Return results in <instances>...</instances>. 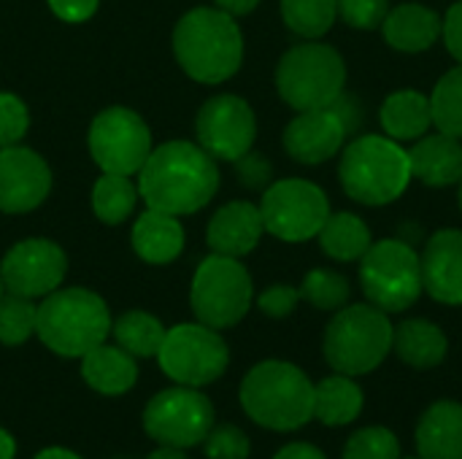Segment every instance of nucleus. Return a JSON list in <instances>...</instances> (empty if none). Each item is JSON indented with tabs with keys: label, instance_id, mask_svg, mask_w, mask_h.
Returning a JSON list of instances; mask_svg holds the SVG:
<instances>
[{
	"label": "nucleus",
	"instance_id": "f257e3e1",
	"mask_svg": "<svg viewBox=\"0 0 462 459\" xmlns=\"http://www.w3.org/2000/svg\"><path fill=\"white\" fill-rule=\"evenodd\" d=\"M219 189L217 160L189 141H168L146 157L138 170V192L149 208L173 216L195 214Z\"/></svg>",
	"mask_w": 462,
	"mask_h": 459
},
{
	"label": "nucleus",
	"instance_id": "f03ea898",
	"mask_svg": "<svg viewBox=\"0 0 462 459\" xmlns=\"http://www.w3.org/2000/svg\"><path fill=\"white\" fill-rule=\"evenodd\" d=\"M173 54L184 73L200 84L233 78L244 62V35L222 8H192L173 30Z\"/></svg>",
	"mask_w": 462,
	"mask_h": 459
},
{
	"label": "nucleus",
	"instance_id": "7ed1b4c3",
	"mask_svg": "<svg viewBox=\"0 0 462 459\" xmlns=\"http://www.w3.org/2000/svg\"><path fill=\"white\" fill-rule=\"evenodd\" d=\"M241 409L265 430L292 433L314 419V384L298 365L265 360L244 376Z\"/></svg>",
	"mask_w": 462,
	"mask_h": 459
},
{
	"label": "nucleus",
	"instance_id": "20e7f679",
	"mask_svg": "<svg viewBox=\"0 0 462 459\" xmlns=\"http://www.w3.org/2000/svg\"><path fill=\"white\" fill-rule=\"evenodd\" d=\"M338 179L355 203L390 206L411 184L409 151L387 135H360L344 146Z\"/></svg>",
	"mask_w": 462,
	"mask_h": 459
},
{
	"label": "nucleus",
	"instance_id": "39448f33",
	"mask_svg": "<svg viewBox=\"0 0 462 459\" xmlns=\"http://www.w3.org/2000/svg\"><path fill=\"white\" fill-rule=\"evenodd\" d=\"M111 314L100 295L70 287L54 289L38 306L35 335L60 357H84L111 333Z\"/></svg>",
	"mask_w": 462,
	"mask_h": 459
},
{
	"label": "nucleus",
	"instance_id": "423d86ee",
	"mask_svg": "<svg viewBox=\"0 0 462 459\" xmlns=\"http://www.w3.org/2000/svg\"><path fill=\"white\" fill-rule=\"evenodd\" d=\"M393 333L395 327L382 308L371 303H346L330 319L322 352L336 373L365 376L376 371L393 352Z\"/></svg>",
	"mask_w": 462,
	"mask_h": 459
},
{
	"label": "nucleus",
	"instance_id": "0eeeda50",
	"mask_svg": "<svg viewBox=\"0 0 462 459\" xmlns=\"http://www.w3.org/2000/svg\"><path fill=\"white\" fill-rule=\"evenodd\" d=\"M346 87L344 57L322 41H303L287 49L276 65V92L295 111L333 106Z\"/></svg>",
	"mask_w": 462,
	"mask_h": 459
},
{
	"label": "nucleus",
	"instance_id": "6e6552de",
	"mask_svg": "<svg viewBox=\"0 0 462 459\" xmlns=\"http://www.w3.org/2000/svg\"><path fill=\"white\" fill-rule=\"evenodd\" d=\"M360 289L365 300L384 314L409 311L422 295L420 252L403 238L371 243L360 260Z\"/></svg>",
	"mask_w": 462,
	"mask_h": 459
},
{
	"label": "nucleus",
	"instance_id": "1a4fd4ad",
	"mask_svg": "<svg viewBox=\"0 0 462 459\" xmlns=\"http://www.w3.org/2000/svg\"><path fill=\"white\" fill-rule=\"evenodd\" d=\"M252 300V276L236 257L211 254L198 265L189 289V306L198 322L214 330L236 327L249 314Z\"/></svg>",
	"mask_w": 462,
	"mask_h": 459
},
{
	"label": "nucleus",
	"instance_id": "9d476101",
	"mask_svg": "<svg viewBox=\"0 0 462 459\" xmlns=\"http://www.w3.org/2000/svg\"><path fill=\"white\" fill-rule=\"evenodd\" d=\"M157 360L168 379L200 390L214 384L227 371L230 349L219 330L203 322H187L165 333Z\"/></svg>",
	"mask_w": 462,
	"mask_h": 459
},
{
	"label": "nucleus",
	"instance_id": "9b49d317",
	"mask_svg": "<svg viewBox=\"0 0 462 459\" xmlns=\"http://www.w3.org/2000/svg\"><path fill=\"white\" fill-rule=\"evenodd\" d=\"M265 233L284 243H306L319 235L328 222L330 200L314 181L306 179H282L273 181L260 203Z\"/></svg>",
	"mask_w": 462,
	"mask_h": 459
},
{
	"label": "nucleus",
	"instance_id": "f8f14e48",
	"mask_svg": "<svg viewBox=\"0 0 462 459\" xmlns=\"http://www.w3.org/2000/svg\"><path fill=\"white\" fill-rule=\"evenodd\" d=\"M214 427V406L195 387H171L157 392L143 409V430L160 446L189 449L206 441Z\"/></svg>",
	"mask_w": 462,
	"mask_h": 459
},
{
	"label": "nucleus",
	"instance_id": "ddd939ff",
	"mask_svg": "<svg viewBox=\"0 0 462 459\" xmlns=\"http://www.w3.org/2000/svg\"><path fill=\"white\" fill-rule=\"evenodd\" d=\"M89 154L103 173L133 176L152 154V133L135 111L103 108L89 127Z\"/></svg>",
	"mask_w": 462,
	"mask_h": 459
},
{
	"label": "nucleus",
	"instance_id": "4468645a",
	"mask_svg": "<svg viewBox=\"0 0 462 459\" xmlns=\"http://www.w3.org/2000/svg\"><path fill=\"white\" fill-rule=\"evenodd\" d=\"M198 143L214 157L236 162L252 151L257 138V116L238 95H214L203 103L195 119Z\"/></svg>",
	"mask_w": 462,
	"mask_h": 459
},
{
	"label": "nucleus",
	"instance_id": "2eb2a0df",
	"mask_svg": "<svg viewBox=\"0 0 462 459\" xmlns=\"http://www.w3.org/2000/svg\"><path fill=\"white\" fill-rule=\"evenodd\" d=\"M68 273L65 252L49 238H27L8 249L0 262V279L11 295L19 298H46L60 289Z\"/></svg>",
	"mask_w": 462,
	"mask_h": 459
},
{
	"label": "nucleus",
	"instance_id": "dca6fc26",
	"mask_svg": "<svg viewBox=\"0 0 462 459\" xmlns=\"http://www.w3.org/2000/svg\"><path fill=\"white\" fill-rule=\"evenodd\" d=\"M51 192V170L41 154L27 146L0 149V211L27 214L35 211Z\"/></svg>",
	"mask_w": 462,
	"mask_h": 459
},
{
	"label": "nucleus",
	"instance_id": "f3484780",
	"mask_svg": "<svg viewBox=\"0 0 462 459\" xmlns=\"http://www.w3.org/2000/svg\"><path fill=\"white\" fill-rule=\"evenodd\" d=\"M349 124L336 106L298 111V116L284 127V149L300 165H322L341 154Z\"/></svg>",
	"mask_w": 462,
	"mask_h": 459
},
{
	"label": "nucleus",
	"instance_id": "a211bd4d",
	"mask_svg": "<svg viewBox=\"0 0 462 459\" xmlns=\"http://www.w3.org/2000/svg\"><path fill=\"white\" fill-rule=\"evenodd\" d=\"M420 260L422 289L444 306H462V230L447 227L433 233Z\"/></svg>",
	"mask_w": 462,
	"mask_h": 459
},
{
	"label": "nucleus",
	"instance_id": "6ab92c4d",
	"mask_svg": "<svg viewBox=\"0 0 462 459\" xmlns=\"http://www.w3.org/2000/svg\"><path fill=\"white\" fill-rule=\"evenodd\" d=\"M263 233H265V225H263L260 206L249 200H233L211 216L206 241L214 254L241 260L257 249Z\"/></svg>",
	"mask_w": 462,
	"mask_h": 459
},
{
	"label": "nucleus",
	"instance_id": "aec40b11",
	"mask_svg": "<svg viewBox=\"0 0 462 459\" xmlns=\"http://www.w3.org/2000/svg\"><path fill=\"white\" fill-rule=\"evenodd\" d=\"M444 19L439 11L422 3H401L387 11L382 22L384 41L403 54H420L439 43Z\"/></svg>",
	"mask_w": 462,
	"mask_h": 459
},
{
	"label": "nucleus",
	"instance_id": "412c9836",
	"mask_svg": "<svg viewBox=\"0 0 462 459\" xmlns=\"http://www.w3.org/2000/svg\"><path fill=\"white\" fill-rule=\"evenodd\" d=\"M411 179L428 187H452L462 179V141L447 133L422 135L409 149Z\"/></svg>",
	"mask_w": 462,
	"mask_h": 459
},
{
	"label": "nucleus",
	"instance_id": "4be33fe9",
	"mask_svg": "<svg viewBox=\"0 0 462 459\" xmlns=\"http://www.w3.org/2000/svg\"><path fill=\"white\" fill-rule=\"evenodd\" d=\"M414 438L422 459H462V403L436 400L420 417Z\"/></svg>",
	"mask_w": 462,
	"mask_h": 459
},
{
	"label": "nucleus",
	"instance_id": "5701e85b",
	"mask_svg": "<svg viewBox=\"0 0 462 459\" xmlns=\"http://www.w3.org/2000/svg\"><path fill=\"white\" fill-rule=\"evenodd\" d=\"M81 379L100 395H125L138 381V365L133 354L122 346H108L106 341L81 357Z\"/></svg>",
	"mask_w": 462,
	"mask_h": 459
},
{
	"label": "nucleus",
	"instance_id": "b1692460",
	"mask_svg": "<svg viewBox=\"0 0 462 459\" xmlns=\"http://www.w3.org/2000/svg\"><path fill=\"white\" fill-rule=\"evenodd\" d=\"M379 122L387 138L403 143V141H420L433 127V108L430 95H422L417 89H395L384 97Z\"/></svg>",
	"mask_w": 462,
	"mask_h": 459
},
{
	"label": "nucleus",
	"instance_id": "393cba45",
	"mask_svg": "<svg viewBox=\"0 0 462 459\" xmlns=\"http://www.w3.org/2000/svg\"><path fill=\"white\" fill-rule=\"evenodd\" d=\"M393 352L417 371L439 368L449 354L447 333L430 319H406L393 333Z\"/></svg>",
	"mask_w": 462,
	"mask_h": 459
},
{
	"label": "nucleus",
	"instance_id": "a878e982",
	"mask_svg": "<svg viewBox=\"0 0 462 459\" xmlns=\"http://www.w3.org/2000/svg\"><path fill=\"white\" fill-rule=\"evenodd\" d=\"M133 249L149 265H168L184 249V227L173 214L149 208L133 227Z\"/></svg>",
	"mask_w": 462,
	"mask_h": 459
},
{
	"label": "nucleus",
	"instance_id": "bb28decb",
	"mask_svg": "<svg viewBox=\"0 0 462 459\" xmlns=\"http://www.w3.org/2000/svg\"><path fill=\"white\" fill-rule=\"evenodd\" d=\"M365 395L355 376H328L319 384H314V419H319L328 427H344L352 425L363 414Z\"/></svg>",
	"mask_w": 462,
	"mask_h": 459
},
{
	"label": "nucleus",
	"instance_id": "cd10ccee",
	"mask_svg": "<svg viewBox=\"0 0 462 459\" xmlns=\"http://www.w3.org/2000/svg\"><path fill=\"white\" fill-rule=\"evenodd\" d=\"M317 238L322 252L336 262H360L374 243L371 227L352 211L330 214Z\"/></svg>",
	"mask_w": 462,
	"mask_h": 459
},
{
	"label": "nucleus",
	"instance_id": "c85d7f7f",
	"mask_svg": "<svg viewBox=\"0 0 462 459\" xmlns=\"http://www.w3.org/2000/svg\"><path fill=\"white\" fill-rule=\"evenodd\" d=\"M111 333L116 338V346H122L133 357H157L162 341H165V327L157 317L146 311H127L122 314L114 325Z\"/></svg>",
	"mask_w": 462,
	"mask_h": 459
},
{
	"label": "nucleus",
	"instance_id": "c756f323",
	"mask_svg": "<svg viewBox=\"0 0 462 459\" xmlns=\"http://www.w3.org/2000/svg\"><path fill=\"white\" fill-rule=\"evenodd\" d=\"M138 197H141V192L130 181V176L103 173L95 181V189H92V208H95V214H97L100 222H106V225H122L133 214Z\"/></svg>",
	"mask_w": 462,
	"mask_h": 459
},
{
	"label": "nucleus",
	"instance_id": "7c9ffc66",
	"mask_svg": "<svg viewBox=\"0 0 462 459\" xmlns=\"http://www.w3.org/2000/svg\"><path fill=\"white\" fill-rule=\"evenodd\" d=\"M284 24L303 41H319L338 19L336 0H282Z\"/></svg>",
	"mask_w": 462,
	"mask_h": 459
},
{
	"label": "nucleus",
	"instance_id": "2f4dec72",
	"mask_svg": "<svg viewBox=\"0 0 462 459\" xmlns=\"http://www.w3.org/2000/svg\"><path fill=\"white\" fill-rule=\"evenodd\" d=\"M433 127L462 141V65L447 70L430 95Z\"/></svg>",
	"mask_w": 462,
	"mask_h": 459
},
{
	"label": "nucleus",
	"instance_id": "473e14b6",
	"mask_svg": "<svg viewBox=\"0 0 462 459\" xmlns=\"http://www.w3.org/2000/svg\"><path fill=\"white\" fill-rule=\"evenodd\" d=\"M300 289V300L311 303L319 311H338L352 298V284L346 276L330 271V268H314L306 273Z\"/></svg>",
	"mask_w": 462,
	"mask_h": 459
},
{
	"label": "nucleus",
	"instance_id": "72a5a7b5",
	"mask_svg": "<svg viewBox=\"0 0 462 459\" xmlns=\"http://www.w3.org/2000/svg\"><path fill=\"white\" fill-rule=\"evenodd\" d=\"M38 306L30 298L5 295L0 298V344L22 346L30 335H35Z\"/></svg>",
	"mask_w": 462,
	"mask_h": 459
},
{
	"label": "nucleus",
	"instance_id": "f704fd0d",
	"mask_svg": "<svg viewBox=\"0 0 462 459\" xmlns=\"http://www.w3.org/2000/svg\"><path fill=\"white\" fill-rule=\"evenodd\" d=\"M344 459H401V444L387 427H360L349 436Z\"/></svg>",
	"mask_w": 462,
	"mask_h": 459
},
{
	"label": "nucleus",
	"instance_id": "c9c22d12",
	"mask_svg": "<svg viewBox=\"0 0 462 459\" xmlns=\"http://www.w3.org/2000/svg\"><path fill=\"white\" fill-rule=\"evenodd\" d=\"M208 459H249V436L236 425H214L203 441Z\"/></svg>",
	"mask_w": 462,
	"mask_h": 459
},
{
	"label": "nucleus",
	"instance_id": "e433bc0d",
	"mask_svg": "<svg viewBox=\"0 0 462 459\" xmlns=\"http://www.w3.org/2000/svg\"><path fill=\"white\" fill-rule=\"evenodd\" d=\"M27 127H30L27 106L11 92H0V149L16 146L27 135Z\"/></svg>",
	"mask_w": 462,
	"mask_h": 459
},
{
	"label": "nucleus",
	"instance_id": "4c0bfd02",
	"mask_svg": "<svg viewBox=\"0 0 462 459\" xmlns=\"http://www.w3.org/2000/svg\"><path fill=\"white\" fill-rule=\"evenodd\" d=\"M336 3H338V16L355 30L382 27L390 11V0H336Z\"/></svg>",
	"mask_w": 462,
	"mask_h": 459
},
{
	"label": "nucleus",
	"instance_id": "58836bf2",
	"mask_svg": "<svg viewBox=\"0 0 462 459\" xmlns=\"http://www.w3.org/2000/svg\"><path fill=\"white\" fill-rule=\"evenodd\" d=\"M300 303V289L290 287V284H273L265 292H260L257 298V308L271 317V319H284L290 317Z\"/></svg>",
	"mask_w": 462,
	"mask_h": 459
},
{
	"label": "nucleus",
	"instance_id": "ea45409f",
	"mask_svg": "<svg viewBox=\"0 0 462 459\" xmlns=\"http://www.w3.org/2000/svg\"><path fill=\"white\" fill-rule=\"evenodd\" d=\"M236 168H238V179L244 187L249 189H263L271 184V176H273V168L271 162L257 154V151H246L241 160H236Z\"/></svg>",
	"mask_w": 462,
	"mask_h": 459
},
{
	"label": "nucleus",
	"instance_id": "a19ab883",
	"mask_svg": "<svg viewBox=\"0 0 462 459\" xmlns=\"http://www.w3.org/2000/svg\"><path fill=\"white\" fill-rule=\"evenodd\" d=\"M441 38H444L449 54L462 65V0L449 5V11H447V16H444Z\"/></svg>",
	"mask_w": 462,
	"mask_h": 459
},
{
	"label": "nucleus",
	"instance_id": "79ce46f5",
	"mask_svg": "<svg viewBox=\"0 0 462 459\" xmlns=\"http://www.w3.org/2000/svg\"><path fill=\"white\" fill-rule=\"evenodd\" d=\"M97 3H100V0H49V8H51L62 22L79 24V22H87V19L97 11Z\"/></svg>",
	"mask_w": 462,
	"mask_h": 459
},
{
	"label": "nucleus",
	"instance_id": "37998d69",
	"mask_svg": "<svg viewBox=\"0 0 462 459\" xmlns=\"http://www.w3.org/2000/svg\"><path fill=\"white\" fill-rule=\"evenodd\" d=\"M273 459H328L322 454V449L311 446V444H290L284 449L276 452Z\"/></svg>",
	"mask_w": 462,
	"mask_h": 459
},
{
	"label": "nucleus",
	"instance_id": "c03bdc74",
	"mask_svg": "<svg viewBox=\"0 0 462 459\" xmlns=\"http://www.w3.org/2000/svg\"><path fill=\"white\" fill-rule=\"evenodd\" d=\"M214 3H217V8L227 11L230 16H244V14H252V11L260 5V0H214Z\"/></svg>",
	"mask_w": 462,
	"mask_h": 459
},
{
	"label": "nucleus",
	"instance_id": "a18cd8bd",
	"mask_svg": "<svg viewBox=\"0 0 462 459\" xmlns=\"http://www.w3.org/2000/svg\"><path fill=\"white\" fill-rule=\"evenodd\" d=\"M35 459H81L76 452H68V449H62V446H51V449H43V452H38Z\"/></svg>",
	"mask_w": 462,
	"mask_h": 459
},
{
	"label": "nucleus",
	"instance_id": "49530a36",
	"mask_svg": "<svg viewBox=\"0 0 462 459\" xmlns=\"http://www.w3.org/2000/svg\"><path fill=\"white\" fill-rule=\"evenodd\" d=\"M16 457V444L14 438L0 427V459H14Z\"/></svg>",
	"mask_w": 462,
	"mask_h": 459
},
{
	"label": "nucleus",
	"instance_id": "de8ad7c7",
	"mask_svg": "<svg viewBox=\"0 0 462 459\" xmlns=\"http://www.w3.org/2000/svg\"><path fill=\"white\" fill-rule=\"evenodd\" d=\"M146 459H189L184 454V449H173V446H160L157 452H152Z\"/></svg>",
	"mask_w": 462,
	"mask_h": 459
},
{
	"label": "nucleus",
	"instance_id": "09e8293b",
	"mask_svg": "<svg viewBox=\"0 0 462 459\" xmlns=\"http://www.w3.org/2000/svg\"><path fill=\"white\" fill-rule=\"evenodd\" d=\"M457 187H460V195H457V200H460V211H462V179H460V184H457Z\"/></svg>",
	"mask_w": 462,
	"mask_h": 459
},
{
	"label": "nucleus",
	"instance_id": "8fccbe9b",
	"mask_svg": "<svg viewBox=\"0 0 462 459\" xmlns=\"http://www.w3.org/2000/svg\"><path fill=\"white\" fill-rule=\"evenodd\" d=\"M3 289H5V284H3V279H0V298H3Z\"/></svg>",
	"mask_w": 462,
	"mask_h": 459
},
{
	"label": "nucleus",
	"instance_id": "3c124183",
	"mask_svg": "<svg viewBox=\"0 0 462 459\" xmlns=\"http://www.w3.org/2000/svg\"><path fill=\"white\" fill-rule=\"evenodd\" d=\"M403 459H422V457H403Z\"/></svg>",
	"mask_w": 462,
	"mask_h": 459
}]
</instances>
